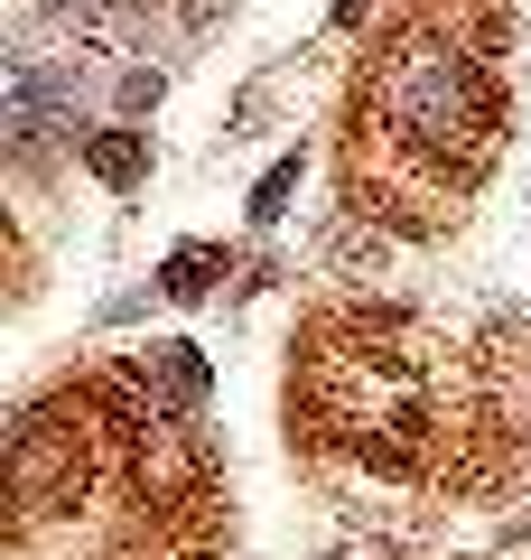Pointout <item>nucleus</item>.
<instances>
[{"label":"nucleus","mask_w":531,"mask_h":560,"mask_svg":"<svg viewBox=\"0 0 531 560\" xmlns=\"http://www.w3.org/2000/svg\"><path fill=\"white\" fill-rule=\"evenodd\" d=\"M382 113H392L401 140H429V150H448V140H475V131L494 121V94H485V75H475L467 47L411 38L392 66H382Z\"/></svg>","instance_id":"1"},{"label":"nucleus","mask_w":531,"mask_h":560,"mask_svg":"<svg viewBox=\"0 0 531 560\" xmlns=\"http://www.w3.org/2000/svg\"><path fill=\"white\" fill-rule=\"evenodd\" d=\"M84 168H94L103 187H131V178H140V140H131V131H103V140H84Z\"/></svg>","instance_id":"2"},{"label":"nucleus","mask_w":531,"mask_h":560,"mask_svg":"<svg viewBox=\"0 0 531 560\" xmlns=\"http://www.w3.org/2000/svg\"><path fill=\"white\" fill-rule=\"evenodd\" d=\"M150 364H158V383H168L177 401H197V393H205V364H197V346H150Z\"/></svg>","instance_id":"3"},{"label":"nucleus","mask_w":531,"mask_h":560,"mask_svg":"<svg viewBox=\"0 0 531 560\" xmlns=\"http://www.w3.org/2000/svg\"><path fill=\"white\" fill-rule=\"evenodd\" d=\"M290 197H298V160H271V168H261V187H252V215L261 224L290 215Z\"/></svg>","instance_id":"4"},{"label":"nucleus","mask_w":531,"mask_h":560,"mask_svg":"<svg viewBox=\"0 0 531 560\" xmlns=\"http://www.w3.org/2000/svg\"><path fill=\"white\" fill-rule=\"evenodd\" d=\"M158 290H168V300H197V290H205V253H177Z\"/></svg>","instance_id":"5"}]
</instances>
